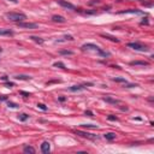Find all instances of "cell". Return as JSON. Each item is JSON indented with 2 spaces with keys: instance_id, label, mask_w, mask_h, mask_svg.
Segmentation results:
<instances>
[{
  "instance_id": "cell-1",
  "label": "cell",
  "mask_w": 154,
  "mask_h": 154,
  "mask_svg": "<svg viewBox=\"0 0 154 154\" xmlns=\"http://www.w3.org/2000/svg\"><path fill=\"white\" fill-rule=\"evenodd\" d=\"M82 51H94V52H98L101 57H109L110 53L109 52H105V51H102L101 48H99L96 45H94V44H86V45H83L81 47Z\"/></svg>"
},
{
  "instance_id": "cell-2",
  "label": "cell",
  "mask_w": 154,
  "mask_h": 154,
  "mask_svg": "<svg viewBox=\"0 0 154 154\" xmlns=\"http://www.w3.org/2000/svg\"><path fill=\"white\" fill-rule=\"evenodd\" d=\"M6 18L9 21L19 23V22H23L24 19H27V16L21 12H9V13H6Z\"/></svg>"
},
{
  "instance_id": "cell-3",
  "label": "cell",
  "mask_w": 154,
  "mask_h": 154,
  "mask_svg": "<svg viewBox=\"0 0 154 154\" xmlns=\"http://www.w3.org/2000/svg\"><path fill=\"white\" fill-rule=\"evenodd\" d=\"M128 47H130V48H132V49H135V51H140V52H147L148 51V47L146 45H141V44H138V42H130V44H128Z\"/></svg>"
},
{
  "instance_id": "cell-4",
  "label": "cell",
  "mask_w": 154,
  "mask_h": 154,
  "mask_svg": "<svg viewBox=\"0 0 154 154\" xmlns=\"http://www.w3.org/2000/svg\"><path fill=\"white\" fill-rule=\"evenodd\" d=\"M75 132H76V135H80L82 137H87V138H91V140H98L99 138V136L89 134V132H86V131H81V130H76Z\"/></svg>"
},
{
  "instance_id": "cell-5",
  "label": "cell",
  "mask_w": 154,
  "mask_h": 154,
  "mask_svg": "<svg viewBox=\"0 0 154 154\" xmlns=\"http://www.w3.org/2000/svg\"><path fill=\"white\" fill-rule=\"evenodd\" d=\"M18 27L21 28H27V29H36L37 27H39V24H36V23H25V22H19L18 23Z\"/></svg>"
},
{
  "instance_id": "cell-6",
  "label": "cell",
  "mask_w": 154,
  "mask_h": 154,
  "mask_svg": "<svg viewBox=\"0 0 154 154\" xmlns=\"http://www.w3.org/2000/svg\"><path fill=\"white\" fill-rule=\"evenodd\" d=\"M58 4H59L60 6L65 7V9H69V10H76L75 5H72V4H71V2H69V1H65V0H58Z\"/></svg>"
},
{
  "instance_id": "cell-7",
  "label": "cell",
  "mask_w": 154,
  "mask_h": 154,
  "mask_svg": "<svg viewBox=\"0 0 154 154\" xmlns=\"http://www.w3.org/2000/svg\"><path fill=\"white\" fill-rule=\"evenodd\" d=\"M88 86H93V83H84V84H80V86H72V87H70V90L71 91L83 90V89H86V87H88Z\"/></svg>"
},
{
  "instance_id": "cell-8",
  "label": "cell",
  "mask_w": 154,
  "mask_h": 154,
  "mask_svg": "<svg viewBox=\"0 0 154 154\" xmlns=\"http://www.w3.org/2000/svg\"><path fill=\"white\" fill-rule=\"evenodd\" d=\"M49 151H51V145H49V142H42V145H41V152L45 154H48L49 153Z\"/></svg>"
},
{
  "instance_id": "cell-9",
  "label": "cell",
  "mask_w": 154,
  "mask_h": 154,
  "mask_svg": "<svg viewBox=\"0 0 154 154\" xmlns=\"http://www.w3.org/2000/svg\"><path fill=\"white\" fill-rule=\"evenodd\" d=\"M102 100L106 101V102H109V104H112V105H118V104H120V101L118 99H113V98H111V96H104Z\"/></svg>"
},
{
  "instance_id": "cell-10",
  "label": "cell",
  "mask_w": 154,
  "mask_h": 154,
  "mask_svg": "<svg viewBox=\"0 0 154 154\" xmlns=\"http://www.w3.org/2000/svg\"><path fill=\"white\" fill-rule=\"evenodd\" d=\"M130 65H131V66H148L149 63H148V62H145V60H135V62H131Z\"/></svg>"
},
{
  "instance_id": "cell-11",
  "label": "cell",
  "mask_w": 154,
  "mask_h": 154,
  "mask_svg": "<svg viewBox=\"0 0 154 154\" xmlns=\"http://www.w3.org/2000/svg\"><path fill=\"white\" fill-rule=\"evenodd\" d=\"M52 21H53V22H57V23H65V18H64L63 16H59V15L52 16Z\"/></svg>"
},
{
  "instance_id": "cell-12",
  "label": "cell",
  "mask_w": 154,
  "mask_h": 154,
  "mask_svg": "<svg viewBox=\"0 0 154 154\" xmlns=\"http://www.w3.org/2000/svg\"><path fill=\"white\" fill-rule=\"evenodd\" d=\"M0 35H7V36H12L13 31L10 29H0Z\"/></svg>"
},
{
  "instance_id": "cell-13",
  "label": "cell",
  "mask_w": 154,
  "mask_h": 154,
  "mask_svg": "<svg viewBox=\"0 0 154 154\" xmlns=\"http://www.w3.org/2000/svg\"><path fill=\"white\" fill-rule=\"evenodd\" d=\"M23 151H24V153L35 154V148H34V147H31V146H25V147L23 148Z\"/></svg>"
},
{
  "instance_id": "cell-14",
  "label": "cell",
  "mask_w": 154,
  "mask_h": 154,
  "mask_svg": "<svg viewBox=\"0 0 154 154\" xmlns=\"http://www.w3.org/2000/svg\"><path fill=\"white\" fill-rule=\"evenodd\" d=\"M15 78H16V80H19V81H28V80H30L31 77H30V76H27V75H17V76H15Z\"/></svg>"
},
{
  "instance_id": "cell-15",
  "label": "cell",
  "mask_w": 154,
  "mask_h": 154,
  "mask_svg": "<svg viewBox=\"0 0 154 154\" xmlns=\"http://www.w3.org/2000/svg\"><path fill=\"white\" fill-rule=\"evenodd\" d=\"M104 137L106 138V140H109V141H112V140H114L116 138V134L114 132H106Z\"/></svg>"
},
{
  "instance_id": "cell-16",
  "label": "cell",
  "mask_w": 154,
  "mask_h": 154,
  "mask_svg": "<svg viewBox=\"0 0 154 154\" xmlns=\"http://www.w3.org/2000/svg\"><path fill=\"white\" fill-rule=\"evenodd\" d=\"M119 15H125V13H141V11H138V10H125V11H120V12H118Z\"/></svg>"
},
{
  "instance_id": "cell-17",
  "label": "cell",
  "mask_w": 154,
  "mask_h": 154,
  "mask_svg": "<svg viewBox=\"0 0 154 154\" xmlns=\"http://www.w3.org/2000/svg\"><path fill=\"white\" fill-rule=\"evenodd\" d=\"M30 39H31L34 42L39 44V45H42V44L45 42V40H44V39H41V37H37V36H30Z\"/></svg>"
},
{
  "instance_id": "cell-18",
  "label": "cell",
  "mask_w": 154,
  "mask_h": 154,
  "mask_svg": "<svg viewBox=\"0 0 154 154\" xmlns=\"http://www.w3.org/2000/svg\"><path fill=\"white\" fill-rule=\"evenodd\" d=\"M101 36H102V37H105V39H109V40H111V41H113V42H119V40H118L117 37L111 36V35H109V34H101Z\"/></svg>"
},
{
  "instance_id": "cell-19",
  "label": "cell",
  "mask_w": 154,
  "mask_h": 154,
  "mask_svg": "<svg viewBox=\"0 0 154 154\" xmlns=\"http://www.w3.org/2000/svg\"><path fill=\"white\" fill-rule=\"evenodd\" d=\"M73 37L71 35H65L63 39H58L57 40V42H64V41H72Z\"/></svg>"
},
{
  "instance_id": "cell-20",
  "label": "cell",
  "mask_w": 154,
  "mask_h": 154,
  "mask_svg": "<svg viewBox=\"0 0 154 154\" xmlns=\"http://www.w3.org/2000/svg\"><path fill=\"white\" fill-rule=\"evenodd\" d=\"M59 54H62V55H72L73 52L72 51H67V49H62V51H59Z\"/></svg>"
},
{
  "instance_id": "cell-21",
  "label": "cell",
  "mask_w": 154,
  "mask_h": 154,
  "mask_svg": "<svg viewBox=\"0 0 154 154\" xmlns=\"http://www.w3.org/2000/svg\"><path fill=\"white\" fill-rule=\"evenodd\" d=\"M112 81L118 82V83H127V80H125V78H123V77H113V78H112Z\"/></svg>"
},
{
  "instance_id": "cell-22",
  "label": "cell",
  "mask_w": 154,
  "mask_h": 154,
  "mask_svg": "<svg viewBox=\"0 0 154 154\" xmlns=\"http://www.w3.org/2000/svg\"><path fill=\"white\" fill-rule=\"evenodd\" d=\"M28 118H29V116H28L27 113H21V114H18V119L22 120V122H25Z\"/></svg>"
},
{
  "instance_id": "cell-23",
  "label": "cell",
  "mask_w": 154,
  "mask_h": 154,
  "mask_svg": "<svg viewBox=\"0 0 154 154\" xmlns=\"http://www.w3.org/2000/svg\"><path fill=\"white\" fill-rule=\"evenodd\" d=\"M82 127L86 129H98V125H94V124H82Z\"/></svg>"
},
{
  "instance_id": "cell-24",
  "label": "cell",
  "mask_w": 154,
  "mask_h": 154,
  "mask_svg": "<svg viewBox=\"0 0 154 154\" xmlns=\"http://www.w3.org/2000/svg\"><path fill=\"white\" fill-rule=\"evenodd\" d=\"M54 67H60V69H65V64L62 63V62H57V63L53 64Z\"/></svg>"
},
{
  "instance_id": "cell-25",
  "label": "cell",
  "mask_w": 154,
  "mask_h": 154,
  "mask_svg": "<svg viewBox=\"0 0 154 154\" xmlns=\"http://www.w3.org/2000/svg\"><path fill=\"white\" fill-rule=\"evenodd\" d=\"M37 107L40 110H42V111H47V106L45 104H37Z\"/></svg>"
},
{
  "instance_id": "cell-26",
  "label": "cell",
  "mask_w": 154,
  "mask_h": 154,
  "mask_svg": "<svg viewBox=\"0 0 154 154\" xmlns=\"http://www.w3.org/2000/svg\"><path fill=\"white\" fill-rule=\"evenodd\" d=\"M7 105H9V107H11V109H17V107H19L17 104H15V102H10V101H9Z\"/></svg>"
},
{
  "instance_id": "cell-27",
  "label": "cell",
  "mask_w": 154,
  "mask_h": 154,
  "mask_svg": "<svg viewBox=\"0 0 154 154\" xmlns=\"http://www.w3.org/2000/svg\"><path fill=\"white\" fill-rule=\"evenodd\" d=\"M134 87H137V84H128V82L124 83V88H134Z\"/></svg>"
},
{
  "instance_id": "cell-28",
  "label": "cell",
  "mask_w": 154,
  "mask_h": 154,
  "mask_svg": "<svg viewBox=\"0 0 154 154\" xmlns=\"http://www.w3.org/2000/svg\"><path fill=\"white\" fill-rule=\"evenodd\" d=\"M5 86H6L7 88H12V87H15V83H12V82H7V83H5Z\"/></svg>"
},
{
  "instance_id": "cell-29",
  "label": "cell",
  "mask_w": 154,
  "mask_h": 154,
  "mask_svg": "<svg viewBox=\"0 0 154 154\" xmlns=\"http://www.w3.org/2000/svg\"><path fill=\"white\" fill-rule=\"evenodd\" d=\"M107 118H109V120H118V117H116V116H112V114H110Z\"/></svg>"
},
{
  "instance_id": "cell-30",
  "label": "cell",
  "mask_w": 154,
  "mask_h": 154,
  "mask_svg": "<svg viewBox=\"0 0 154 154\" xmlns=\"http://www.w3.org/2000/svg\"><path fill=\"white\" fill-rule=\"evenodd\" d=\"M21 94H22V95H24L25 98H28V96H30V93H27V91H21Z\"/></svg>"
},
{
  "instance_id": "cell-31",
  "label": "cell",
  "mask_w": 154,
  "mask_h": 154,
  "mask_svg": "<svg viewBox=\"0 0 154 154\" xmlns=\"http://www.w3.org/2000/svg\"><path fill=\"white\" fill-rule=\"evenodd\" d=\"M84 113H86V116H89V117H93V112H91V111H86Z\"/></svg>"
},
{
  "instance_id": "cell-32",
  "label": "cell",
  "mask_w": 154,
  "mask_h": 154,
  "mask_svg": "<svg viewBox=\"0 0 154 154\" xmlns=\"http://www.w3.org/2000/svg\"><path fill=\"white\" fill-rule=\"evenodd\" d=\"M65 100H66V98H64V96L59 98V101H62V102H63V101H65Z\"/></svg>"
},
{
  "instance_id": "cell-33",
  "label": "cell",
  "mask_w": 154,
  "mask_h": 154,
  "mask_svg": "<svg viewBox=\"0 0 154 154\" xmlns=\"http://www.w3.org/2000/svg\"><path fill=\"white\" fill-rule=\"evenodd\" d=\"M120 110H122V111H128V107L127 106H125V107H120Z\"/></svg>"
},
{
  "instance_id": "cell-34",
  "label": "cell",
  "mask_w": 154,
  "mask_h": 154,
  "mask_svg": "<svg viewBox=\"0 0 154 154\" xmlns=\"http://www.w3.org/2000/svg\"><path fill=\"white\" fill-rule=\"evenodd\" d=\"M1 80H4V81H6V80H7V77H6V76H2V77H1Z\"/></svg>"
},
{
  "instance_id": "cell-35",
  "label": "cell",
  "mask_w": 154,
  "mask_h": 154,
  "mask_svg": "<svg viewBox=\"0 0 154 154\" xmlns=\"http://www.w3.org/2000/svg\"><path fill=\"white\" fill-rule=\"evenodd\" d=\"M9 1H12V2H15V4H17V2H18V0H9Z\"/></svg>"
},
{
  "instance_id": "cell-36",
  "label": "cell",
  "mask_w": 154,
  "mask_h": 154,
  "mask_svg": "<svg viewBox=\"0 0 154 154\" xmlns=\"http://www.w3.org/2000/svg\"><path fill=\"white\" fill-rule=\"evenodd\" d=\"M137 1H140V0H137Z\"/></svg>"
}]
</instances>
